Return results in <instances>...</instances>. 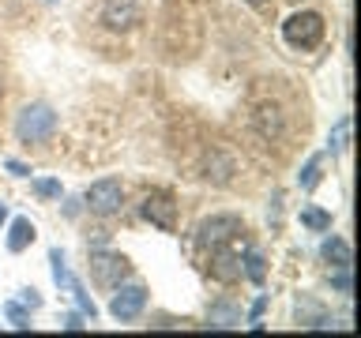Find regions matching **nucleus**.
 <instances>
[{
  "label": "nucleus",
  "instance_id": "obj_1",
  "mask_svg": "<svg viewBox=\"0 0 361 338\" xmlns=\"http://www.w3.org/2000/svg\"><path fill=\"white\" fill-rule=\"evenodd\" d=\"M56 132V113L45 101H34L16 117V135L19 143H45Z\"/></svg>",
  "mask_w": 361,
  "mask_h": 338
},
{
  "label": "nucleus",
  "instance_id": "obj_2",
  "mask_svg": "<svg viewBox=\"0 0 361 338\" xmlns=\"http://www.w3.org/2000/svg\"><path fill=\"white\" fill-rule=\"evenodd\" d=\"M282 38H286L293 49H316L324 42V15L320 11H293V15L282 23Z\"/></svg>",
  "mask_w": 361,
  "mask_h": 338
},
{
  "label": "nucleus",
  "instance_id": "obj_3",
  "mask_svg": "<svg viewBox=\"0 0 361 338\" xmlns=\"http://www.w3.org/2000/svg\"><path fill=\"white\" fill-rule=\"evenodd\" d=\"M83 199H87V211H90V214H98V218H109V214L121 211L124 188H121L117 177H102V180H94V184L87 188Z\"/></svg>",
  "mask_w": 361,
  "mask_h": 338
},
{
  "label": "nucleus",
  "instance_id": "obj_4",
  "mask_svg": "<svg viewBox=\"0 0 361 338\" xmlns=\"http://www.w3.org/2000/svg\"><path fill=\"white\" fill-rule=\"evenodd\" d=\"M128 259H124L121 252H94L90 256V278L98 282V286L106 289H117L124 278H128Z\"/></svg>",
  "mask_w": 361,
  "mask_h": 338
},
{
  "label": "nucleus",
  "instance_id": "obj_5",
  "mask_svg": "<svg viewBox=\"0 0 361 338\" xmlns=\"http://www.w3.org/2000/svg\"><path fill=\"white\" fill-rule=\"evenodd\" d=\"M143 218L158 225V230H166V233H173L177 230V199L169 196V192L162 188H154V192H147V199H143Z\"/></svg>",
  "mask_w": 361,
  "mask_h": 338
},
{
  "label": "nucleus",
  "instance_id": "obj_6",
  "mask_svg": "<svg viewBox=\"0 0 361 338\" xmlns=\"http://www.w3.org/2000/svg\"><path fill=\"white\" fill-rule=\"evenodd\" d=\"M245 233V225L230 218V214H219V218H207L200 225V244L203 248H226V244H237Z\"/></svg>",
  "mask_w": 361,
  "mask_h": 338
},
{
  "label": "nucleus",
  "instance_id": "obj_7",
  "mask_svg": "<svg viewBox=\"0 0 361 338\" xmlns=\"http://www.w3.org/2000/svg\"><path fill=\"white\" fill-rule=\"evenodd\" d=\"M102 23H106L109 30H132V27L143 23V8L135 4V0H106Z\"/></svg>",
  "mask_w": 361,
  "mask_h": 338
},
{
  "label": "nucleus",
  "instance_id": "obj_8",
  "mask_svg": "<svg viewBox=\"0 0 361 338\" xmlns=\"http://www.w3.org/2000/svg\"><path fill=\"white\" fill-rule=\"evenodd\" d=\"M147 308V289L143 286H117L109 301V312L117 315V320H135Z\"/></svg>",
  "mask_w": 361,
  "mask_h": 338
},
{
  "label": "nucleus",
  "instance_id": "obj_9",
  "mask_svg": "<svg viewBox=\"0 0 361 338\" xmlns=\"http://www.w3.org/2000/svg\"><path fill=\"white\" fill-rule=\"evenodd\" d=\"M214 259H211V275L219 278V282H233V278H241V256H237V248L233 244H226V248H211Z\"/></svg>",
  "mask_w": 361,
  "mask_h": 338
},
{
  "label": "nucleus",
  "instance_id": "obj_10",
  "mask_svg": "<svg viewBox=\"0 0 361 338\" xmlns=\"http://www.w3.org/2000/svg\"><path fill=\"white\" fill-rule=\"evenodd\" d=\"M320 252H324V259L331 267H354V248H350L343 237H327Z\"/></svg>",
  "mask_w": 361,
  "mask_h": 338
},
{
  "label": "nucleus",
  "instance_id": "obj_11",
  "mask_svg": "<svg viewBox=\"0 0 361 338\" xmlns=\"http://www.w3.org/2000/svg\"><path fill=\"white\" fill-rule=\"evenodd\" d=\"M34 237H38L34 222L30 218H16L11 222V233H8V252H23L27 244H34Z\"/></svg>",
  "mask_w": 361,
  "mask_h": 338
},
{
  "label": "nucleus",
  "instance_id": "obj_12",
  "mask_svg": "<svg viewBox=\"0 0 361 338\" xmlns=\"http://www.w3.org/2000/svg\"><path fill=\"white\" fill-rule=\"evenodd\" d=\"M207 323L211 327H241V308H233L230 301H219V304H211Z\"/></svg>",
  "mask_w": 361,
  "mask_h": 338
},
{
  "label": "nucleus",
  "instance_id": "obj_13",
  "mask_svg": "<svg viewBox=\"0 0 361 338\" xmlns=\"http://www.w3.org/2000/svg\"><path fill=\"white\" fill-rule=\"evenodd\" d=\"M320 180H324V154H312L309 162H305V169L298 173V184H301L305 192H312Z\"/></svg>",
  "mask_w": 361,
  "mask_h": 338
},
{
  "label": "nucleus",
  "instance_id": "obj_14",
  "mask_svg": "<svg viewBox=\"0 0 361 338\" xmlns=\"http://www.w3.org/2000/svg\"><path fill=\"white\" fill-rule=\"evenodd\" d=\"M301 225H309L312 233H324V230H331V214L320 207H301Z\"/></svg>",
  "mask_w": 361,
  "mask_h": 338
},
{
  "label": "nucleus",
  "instance_id": "obj_15",
  "mask_svg": "<svg viewBox=\"0 0 361 338\" xmlns=\"http://www.w3.org/2000/svg\"><path fill=\"white\" fill-rule=\"evenodd\" d=\"M350 128H354V124H350V117H343V120H338L335 128H331V135H327V143H331V151H338V154H343L346 146H350Z\"/></svg>",
  "mask_w": 361,
  "mask_h": 338
},
{
  "label": "nucleus",
  "instance_id": "obj_16",
  "mask_svg": "<svg viewBox=\"0 0 361 338\" xmlns=\"http://www.w3.org/2000/svg\"><path fill=\"white\" fill-rule=\"evenodd\" d=\"M241 263H245L241 275H245L248 282H264V256H259V252H248Z\"/></svg>",
  "mask_w": 361,
  "mask_h": 338
},
{
  "label": "nucleus",
  "instance_id": "obj_17",
  "mask_svg": "<svg viewBox=\"0 0 361 338\" xmlns=\"http://www.w3.org/2000/svg\"><path fill=\"white\" fill-rule=\"evenodd\" d=\"M49 263H53L56 286H68V282H72V275H68V263H64V252H61V248H53V252H49Z\"/></svg>",
  "mask_w": 361,
  "mask_h": 338
},
{
  "label": "nucleus",
  "instance_id": "obj_18",
  "mask_svg": "<svg viewBox=\"0 0 361 338\" xmlns=\"http://www.w3.org/2000/svg\"><path fill=\"white\" fill-rule=\"evenodd\" d=\"M30 188L38 192L42 199H56V196H61V180H53V177H38V180H30Z\"/></svg>",
  "mask_w": 361,
  "mask_h": 338
},
{
  "label": "nucleus",
  "instance_id": "obj_19",
  "mask_svg": "<svg viewBox=\"0 0 361 338\" xmlns=\"http://www.w3.org/2000/svg\"><path fill=\"white\" fill-rule=\"evenodd\" d=\"M350 270H354V267H335V275H331V286L338 293H346V297L354 293V278H350Z\"/></svg>",
  "mask_w": 361,
  "mask_h": 338
},
{
  "label": "nucleus",
  "instance_id": "obj_20",
  "mask_svg": "<svg viewBox=\"0 0 361 338\" xmlns=\"http://www.w3.org/2000/svg\"><path fill=\"white\" fill-rule=\"evenodd\" d=\"M4 312H8V320H11V323H16V327H19V331H27V327H30V320H27V312H23V308H19V304H8V308H4Z\"/></svg>",
  "mask_w": 361,
  "mask_h": 338
},
{
  "label": "nucleus",
  "instance_id": "obj_21",
  "mask_svg": "<svg viewBox=\"0 0 361 338\" xmlns=\"http://www.w3.org/2000/svg\"><path fill=\"white\" fill-rule=\"evenodd\" d=\"M23 304H30V308H38V304H42L38 289H23Z\"/></svg>",
  "mask_w": 361,
  "mask_h": 338
},
{
  "label": "nucleus",
  "instance_id": "obj_22",
  "mask_svg": "<svg viewBox=\"0 0 361 338\" xmlns=\"http://www.w3.org/2000/svg\"><path fill=\"white\" fill-rule=\"evenodd\" d=\"M8 169H11V173H16V177H30V169L23 165V162H8Z\"/></svg>",
  "mask_w": 361,
  "mask_h": 338
},
{
  "label": "nucleus",
  "instance_id": "obj_23",
  "mask_svg": "<svg viewBox=\"0 0 361 338\" xmlns=\"http://www.w3.org/2000/svg\"><path fill=\"white\" fill-rule=\"evenodd\" d=\"M64 327H68V331H79V327H83V315H68Z\"/></svg>",
  "mask_w": 361,
  "mask_h": 338
},
{
  "label": "nucleus",
  "instance_id": "obj_24",
  "mask_svg": "<svg viewBox=\"0 0 361 338\" xmlns=\"http://www.w3.org/2000/svg\"><path fill=\"white\" fill-rule=\"evenodd\" d=\"M4 218H8V207H4V203H0V225H4Z\"/></svg>",
  "mask_w": 361,
  "mask_h": 338
},
{
  "label": "nucleus",
  "instance_id": "obj_25",
  "mask_svg": "<svg viewBox=\"0 0 361 338\" xmlns=\"http://www.w3.org/2000/svg\"><path fill=\"white\" fill-rule=\"evenodd\" d=\"M0 98H4V83H0Z\"/></svg>",
  "mask_w": 361,
  "mask_h": 338
},
{
  "label": "nucleus",
  "instance_id": "obj_26",
  "mask_svg": "<svg viewBox=\"0 0 361 338\" xmlns=\"http://www.w3.org/2000/svg\"><path fill=\"white\" fill-rule=\"evenodd\" d=\"M248 4H259V0H248Z\"/></svg>",
  "mask_w": 361,
  "mask_h": 338
}]
</instances>
